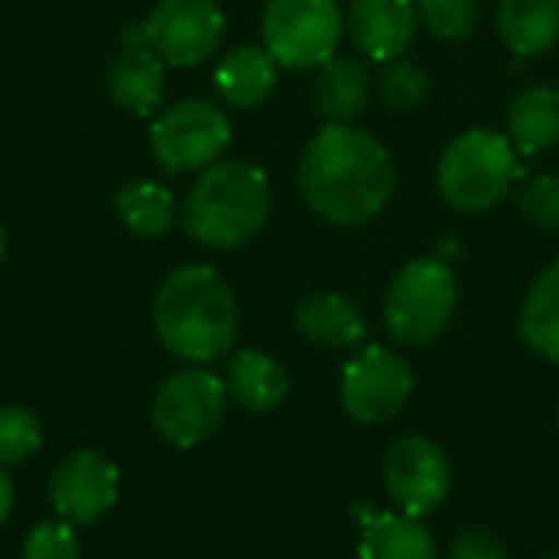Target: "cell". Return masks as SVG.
<instances>
[{"label": "cell", "instance_id": "cell-3", "mask_svg": "<svg viewBox=\"0 0 559 559\" xmlns=\"http://www.w3.org/2000/svg\"><path fill=\"white\" fill-rule=\"evenodd\" d=\"M272 210L269 177L249 160L210 164L187 193L183 229L206 249H239L252 242Z\"/></svg>", "mask_w": 559, "mask_h": 559}, {"label": "cell", "instance_id": "cell-21", "mask_svg": "<svg viewBox=\"0 0 559 559\" xmlns=\"http://www.w3.org/2000/svg\"><path fill=\"white\" fill-rule=\"evenodd\" d=\"M508 138L518 154H544L559 144V88L531 85L508 108Z\"/></svg>", "mask_w": 559, "mask_h": 559}, {"label": "cell", "instance_id": "cell-1", "mask_svg": "<svg viewBox=\"0 0 559 559\" xmlns=\"http://www.w3.org/2000/svg\"><path fill=\"white\" fill-rule=\"evenodd\" d=\"M396 190L390 151L364 128L324 124L298 160V193L305 206L331 226H364L377 219Z\"/></svg>", "mask_w": 559, "mask_h": 559}, {"label": "cell", "instance_id": "cell-2", "mask_svg": "<svg viewBox=\"0 0 559 559\" xmlns=\"http://www.w3.org/2000/svg\"><path fill=\"white\" fill-rule=\"evenodd\" d=\"M236 298L210 265H183L164 278L154 298V334L177 360L210 364L236 341Z\"/></svg>", "mask_w": 559, "mask_h": 559}, {"label": "cell", "instance_id": "cell-8", "mask_svg": "<svg viewBox=\"0 0 559 559\" xmlns=\"http://www.w3.org/2000/svg\"><path fill=\"white\" fill-rule=\"evenodd\" d=\"M233 128L219 105L187 98L160 111L151 124V147L167 174L206 170L229 147Z\"/></svg>", "mask_w": 559, "mask_h": 559}, {"label": "cell", "instance_id": "cell-16", "mask_svg": "<svg viewBox=\"0 0 559 559\" xmlns=\"http://www.w3.org/2000/svg\"><path fill=\"white\" fill-rule=\"evenodd\" d=\"M226 393L229 400L246 413H272L288 396V370L262 354V350H239L226 364Z\"/></svg>", "mask_w": 559, "mask_h": 559}, {"label": "cell", "instance_id": "cell-27", "mask_svg": "<svg viewBox=\"0 0 559 559\" xmlns=\"http://www.w3.org/2000/svg\"><path fill=\"white\" fill-rule=\"evenodd\" d=\"M518 206L527 223L540 229H559V174L531 177L518 197Z\"/></svg>", "mask_w": 559, "mask_h": 559}, {"label": "cell", "instance_id": "cell-14", "mask_svg": "<svg viewBox=\"0 0 559 559\" xmlns=\"http://www.w3.org/2000/svg\"><path fill=\"white\" fill-rule=\"evenodd\" d=\"M370 95H373V82L364 62L334 56L324 66H318L311 102L328 124H354L367 111Z\"/></svg>", "mask_w": 559, "mask_h": 559}, {"label": "cell", "instance_id": "cell-12", "mask_svg": "<svg viewBox=\"0 0 559 559\" xmlns=\"http://www.w3.org/2000/svg\"><path fill=\"white\" fill-rule=\"evenodd\" d=\"M118 485V468L105 455L79 449L56 465L49 478V504L59 521L72 527H92L115 508Z\"/></svg>", "mask_w": 559, "mask_h": 559}, {"label": "cell", "instance_id": "cell-11", "mask_svg": "<svg viewBox=\"0 0 559 559\" xmlns=\"http://www.w3.org/2000/svg\"><path fill=\"white\" fill-rule=\"evenodd\" d=\"M144 46L164 66H200L223 43V10L216 0H157L141 23Z\"/></svg>", "mask_w": 559, "mask_h": 559}, {"label": "cell", "instance_id": "cell-22", "mask_svg": "<svg viewBox=\"0 0 559 559\" xmlns=\"http://www.w3.org/2000/svg\"><path fill=\"white\" fill-rule=\"evenodd\" d=\"M521 337L544 360L559 364V259H554L531 285L521 305Z\"/></svg>", "mask_w": 559, "mask_h": 559}, {"label": "cell", "instance_id": "cell-31", "mask_svg": "<svg viewBox=\"0 0 559 559\" xmlns=\"http://www.w3.org/2000/svg\"><path fill=\"white\" fill-rule=\"evenodd\" d=\"M7 259V229L0 226V262Z\"/></svg>", "mask_w": 559, "mask_h": 559}, {"label": "cell", "instance_id": "cell-32", "mask_svg": "<svg viewBox=\"0 0 559 559\" xmlns=\"http://www.w3.org/2000/svg\"><path fill=\"white\" fill-rule=\"evenodd\" d=\"M557 423H559V400H557Z\"/></svg>", "mask_w": 559, "mask_h": 559}, {"label": "cell", "instance_id": "cell-23", "mask_svg": "<svg viewBox=\"0 0 559 559\" xmlns=\"http://www.w3.org/2000/svg\"><path fill=\"white\" fill-rule=\"evenodd\" d=\"M118 219L141 239H164L177 226L174 193L154 180H131L115 197Z\"/></svg>", "mask_w": 559, "mask_h": 559}, {"label": "cell", "instance_id": "cell-4", "mask_svg": "<svg viewBox=\"0 0 559 559\" xmlns=\"http://www.w3.org/2000/svg\"><path fill=\"white\" fill-rule=\"evenodd\" d=\"M521 177V154L504 131L472 128L439 157L436 183L442 200L459 213H488L508 200Z\"/></svg>", "mask_w": 559, "mask_h": 559}, {"label": "cell", "instance_id": "cell-7", "mask_svg": "<svg viewBox=\"0 0 559 559\" xmlns=\"http://www.w3.org/2000/svg\"><path fill=\"white\" fill-rule=\"evenodd\" d=\"M226 383L203 367H187L170 373L151 403V423L164 442L177 449H193L206 442L226 416Z\"/></svg>", "mask_w": 559, "mask_h": 559}, {"label": "cell", "instance_id": "cell-29", "mask_svg": "<svg viewBox=\"0 0 559 559\" xmlns=\"http://www.w3.org/2000/svg\"><path fill=\"white\" fill-rule=\"evenodd\" d=\"M449 559H508V547L491 527L475 524V527H465L452 540Z\"/></svg>", "mask_w": 559, "mask_h": 559}, {"label": "cell", "instance_id": "cell-28", "mask_svg": "<svg viewBox=\"0 0 559 559\" xmlns=\"http://www.w3.org/2000/svg\"><path fill=\"white\" fill-rule=\"evenodd\" d=\"M23 559H79L75 527L66 521H43L23 540Z\"/></svg>", "mask_w": 559, "mask_h": 559}, {"label": "cell", "instance_id": "cell-24", "mask_svg": "<svg viewBox=\"0 0 559 559\" xmlns=\"http://www.w3.org/2000/svg\"><path fill=\"white\" fill-rule=\"evenodd\" d=\"M39 449H43L39 419L23 406H3L0 409V468L23 465Z\"/></svg>", "mask_w": 559, "mask_h": 559}, {"label": "cell", "instance_id": "cell-5", "mask_svg": "<svg viewBox=\"0 0 559 559\" xmlns=\"http://www.w3.org/2000/svg\"><path fill=\"white\" fill-rule=\"evenodd\" d=\"M459 305V278L442 259L406 262L383 298V324L406 347L432 344L452 321Z\"/></svg>", "mask_w": 559, "mask_h": 559}, {"label": "cell", "instance_id": "cell-10", "mask_svg": "<svg viewBox=\"0 0 559 559\" xmlns=\"http://www.w3.org/2000/svg\"><path fill=\"white\" fill-rule=\"evenodd\" d=\"M383 485L400 514L429 518L452 491V462L429 436H400L383 459Z\"/></svg>", "mask_w": 559, "mask_h": 559}, {"label": "cell", "instance_id": "cell-20", "mask_svg": "<svg viewBox=\"0 0 559 559\" xmlns=\"http://www.w3.org/2000/svg\"><path fill=\"white\" fill-rule=\"evenodd\" d=\"M498 33L514 56L550 52L559 39V0H501Z\"/></svg>", "mask_w": 559, "mask_h": 559}, {"label": "cell", "instance_id": "cell-18", "mask_svg": "<svg viewBox=\"0 0 559 559\" xmlns=\"http://www.w3.org/2000/svg\"><path fill=\"white\" fill-rule=\"evenodd\" d=\"M275 66L278 62L265 52V46H236L219 59L213 72L216 95L233 108H259L275 92Z\"/></svg>", "mask_w": 559, "mask_h": 559}, {"label": "cell", "instance_id": "cell-19", "mask_svg": "<svg viewBox=\"0 0 559 559\" xmlns=\"http://www.w3.org/2000/svg\"><path fill=\"white\" fill-rule=\"evenodd\" d=\"M108 95L128 115H154L164 98V62L147 46H128L108 69Z\"/></svg>", "mask_w": 559, "mask_h": 559}, {"label": "cell", "instance_id": "cell-30", "mask_svg": "<svg viewBox=\"0 0 559 559\" xmlns=\"http://www.w3.org/2000/svg\"><path fill=\"white\" fill-rule=\"evenodd\" d=\"M10 511H13V485H10L7 472L0 468V527L7 524Z\"/></svg>", "mask_w": 559, "mask_h": 559}, {"label": "cell", "instance_id": "cell-15", "mask_svg": "<svg viewBox=\"0 0 559 559\" xmlns=\"http://www.w3.org/2000/svg\"><path fill=\"white\" fill-rule=\"evenodd\" d=\"M295 328L305 341L318 347H357L367 341L364 311L337 292L308 295L295 311Z\"/></svg>", "mask_w": 559, "mask_h": 559}, {"label": "cell", "instance_id": "cell-13", "mask_svg": "<svg viewBox=\"0 0 559 559\" xmlns=\"http://www.w3.org/2000/svg\"><path fill=\"white\" fill-rule=\"evenodd\" d=\"M419 26L416 0H354L347 13L350 43L373 62L400 59Z\"/></svg>", "mask_w": 559, "mask_h": 559}, {"label": "cell", "instance_id": "cell-26", "mask_svg": "<svg viewBox=\"0 0 559 559\" xmlns=\"http://www.w3.org/2000/svg\"><path fill=\"white\" fill-rule=\"evenodd\" d=\"M419 23L445 43H459L478 26V0H416Z\"/></svg>", "mask_w": 559, "mask_h": 559}, {"label": "cell", "instance_id": "cell-25", "mask_svg": "<svg viewBox=\"0 0 559 559\" xmlns=\"http://www.w3.org/2000/svg\"><path fill=\"white\" fill-rule=\"evenodd\" d=\"M429 95V75L409 62V59H393L380 72V98L390 111H416Z\"/></svg>", "mask_w": 559, "mask_h": 559}, {"label": "cell", "instance_id": "cell-17", "mask_svg": "<svg viewBox=\"0 0 559 559\" xmlns=\"http://www.w3.org/2000/svg\"><path fill=\"white\" fill-rule=\"evenodd\" d=\"M360 559H439L436 540L419 518L400 511H373L360 514Z\"/></svg>", "mask_w": 559, "mask_h": 559}, {"label": "cell", "instance_id": "cell-9", "mask_svg": "<svg viewBox=\"0 0 559 559\" xmlns=\"http://www.w3.org/2000/svg\"><path fill=\"white\" fill-rule=\"evenodd\" d=\"M413 367L403 354L370 344L341 370V406L354 423L383 426L403 413L413 396Z\"/></svg>", "mask_w": 559, "mask_h": 559}, {"label": "cell", "instance_id": "cell-6", "mask_svg": "<svg viewBox=\"0 0 559 559\" xmlns=\"http://www.w3.org/2000/svg\"><path fill=\"white\" fill-rule=\"evenodd\" d=\"M341 33L337 0H269L262 10L265 52L288 69H314L334 59Z\"/></svg>", "mask_w": 559, "mask_h": 559}]
</instances>
